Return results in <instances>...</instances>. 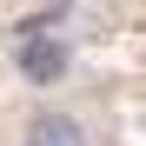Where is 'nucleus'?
<instances>
[{"label": "nucleus", "mask_w": 146, "mask_h": 146, "mask_svg": "<svg viewBox=\"0 0 146 146\" xmlns=\"http://www.w3.org/2000/svg\"><path fill=\"white\" fill-rule=\"evenodd\" d=\"M20 146H93V139H86V126H80V113L40 106V113H27V126H20Z\"/></svg>", "instance_id": "f03ea898"}, {"label": "nucleus", "mask_w": 146, "mask_h": 146, "mask_svg": "<svg viewBox=\"0 0 146 146\" xmlns=\"http://www.w3.org/2000/svg\"><path fill=\"white\" fill-rule=\"evenodd\" d=\"M13 73L27 86H60L66 73H73V46L60 40V33H20V46H13Z\"/></svg>", "instance_id": "f257e3e1"}]
</instances>
